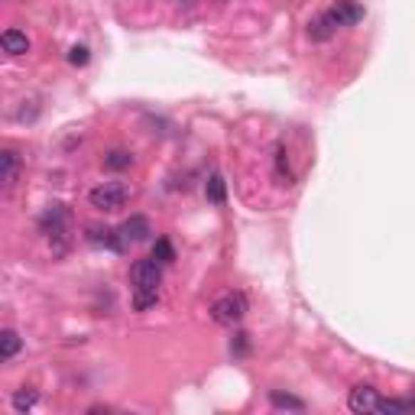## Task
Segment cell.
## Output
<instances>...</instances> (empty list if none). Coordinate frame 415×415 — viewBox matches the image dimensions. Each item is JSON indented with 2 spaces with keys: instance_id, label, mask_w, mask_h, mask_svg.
Instances as JSON below:
<instances>
[{
  "instance_id": "19",
  "label": "cell",
  "mask_w": 415,
  "mask_h": 415,
  "mask_svg": "<svg viewBox=\"0 0 415 415\" xmlns=\"http://www.w3.org/2000/svg\"><path fill=\"white\" fill-rule=\"evenodd\" d=\"M231 347H233V354H243V350H247V335H237V341H233Z\"/></svg>"
},
{
  "instance_id": "7",
  "label": "cell",
  "mask_w": 415,
  "mask_h": 415,
  "mask_svg": "<svg viewBox=\"0 0 415 415\" xmlns=\"http://www.w3.org/2000/svg\"><path fill=\"white\" fill-rule=\"evenodd\" d=\"M364 4L357 0H335V7H331V16H335L337 26H354V23L364 20Z\"/></svg>"
},
{
  "instance_id": "16",
  "label": "cell",
  "mask_w": 415,
  "mask_h": 415,
  "mask_svg": "<svg viewBox=\"0 0 415 415\" xmlns=\"http://www.w3.org/2000/svg\"><path fill=\"white\" fill-rule=\"evenodd\" d=\"M153 260H159L162 266H166V263H172V260H175V250H172V243H169L166 237H159V241L153 243Z\"/></svg>"
},
{
  "instance_id": "12",
  "label": "cell",
  "mask_w": 415,
  "mask_h": 415,
  "mask_svg": "<svg viewBox=\"0 0 415 415\" xmlns=\"http://www.w3.org/2000/svg\"><path fill=\"white\" fill-rule=\"evenodd\" d=\"M204 195L211 204H224L227 201V185H224V175L221 172H211L208 175V185H204Z\"/></svg>"
},
{
  "instance_id": "2",
  "label": "cell",
  "mask_w": 415,
  "mask_h": 415,
  "mask_svg": "<svg viewBox=\"0 0 415 415\" xmlns=\"http://www.w3.org/2000/svg\"><path fill=\"white\" fill-rule=\"evenodd\" d=\"M68 227H72V221H68L65 204L56 201L39 214V231H43V237L52 243V253L56 256H62L68 250Z\"/></svg>"
},
{
  "instance_id": "5",
  "label": "cell",
  "mask_w": 415,
  "mask_h": 415,
  "mask_svg": "<svg viewBox=\"0 0 415 415\" xmlns=\"http://www.w3.org/2000/svg\"><path fill=\"white\" fill-rule=\"evenodd\" d=\"M379 402H383V399H379L377 387H370V383H360V387H354V389H350V396H347L350 412H357V415H364V412H377Z\"/></svg>"
},
{
  "instance_id": "4",
  "label": "cell",
  "mask_w": 415,
  "mask_h": 415,
  "mask_svg": "<svg viewBox=\"0 0 415 415\" xmlns=\"http://www.w3.org/2000/svg\"><path fill=\"white\" fill-rule=\"evenodd\" d=\"M247 295L243 292H224L221 299L211 302V318L218 325H237V321L247 315Z\"/></svg>"
},
{
  "instance_id": "9",
  "label": "cell",
  "mask_w": 415,
  "mask_h": 415,
  "mask_svg": "<svg viewBox=\"0 0 415 415\" xmlns=\"http://www.w3.org/2000/svg\"><path fill=\"white\" fill-rule=\"evenodd\" d=\"M0 43H4V52H7V56H26L29 52V36L20 33V29H4Z\"/></svg>"
},
{
  "instance_id": "14",
  "label": "cell",
  "mask_w": 415,
  "mask_h": 415,
  "mask_svg": "<svg viewBox=\"0 0 415 415\" xmlns=\"http://www.w3.org/2000/svg\"><path fill=\"white\" fill-rule=\"evenodd\" d=\"M104 166L114 169V172H120V169H130L133 166V153H127V149H110V153L104 156Z\"/></svg>"
},
{
  "instance_id": "11",
  "label": "cell",
  "mask_w": 415,
  "mask_h": 415,
  "mask_svg": "<svg viewBox=\"0 0 415 415\" xmlns=\"http://www.w3.org/2000/svg\"><path fill=\"white\" fill-rule=\"evenodd\" d=\"M0 162H4V189H14L16 185V172H20V156L14 153V149H4L0 153Z\"/></svg>"
},
{
  "instance_id": "18",
  "label": "cell",
  "mask_w": 415,
  "mask_h": 415,
  "mask_svg": "<svg viewBox=\"0 0 415 415\" xmlns=\"http://www.w3.org/2000/svg\"><path fill=\"white\" fill-rule=\"evenodd\" d=\"M88 49L85 46H72V49H68V62H72V65H88Z\"/></svg>"
},
{
  "instance_id": "10",
  "label": "cell",
  "mask_w": 415,
  "mask_h": 415,
  "mask_svg": "<svg viewBox=\"0 0 415 415\" xmlns=\"http://www.w3.org/2000/svg\"><path fill=\"white\" fill-rule=\"evenodd\" d=\"M20 347H23V341H20V335H16L14 328L0 331V360H4V364H10V360L20 354Z\"/></svg>"
},
{
  "instance_id": "8",
  "label": "cell",
  "mask_w": 415,
  "mask_h": 415,
  "mask_svg": "<svg viewBox=\"0 0 415 415\" xmlns=\"http://www.w3.org/2000/svg\"><path fill=\"white\" fill-rule=\"evenodd\" d=\"M337 23H335V16H331V10H325V14L321 16H315L312 23H308V39H312V43H328L331 36H335L337 33Z\"/></svg>"
},
{
  "instance_id": "3",
  "label": "cell",
  "mask_w": 415,
  "mask_h": 415,
  "mask_svg": "<svg viewBox=\"0 0 415 415\" xmlns=\"http://www.w3.org/2000/svg\"><path fill=\"white\" fill-rule=\"evenodd\" d=\"M127 198H130V189H127L124 182H101L88 191V201H91V208H98V211H117V208L127 204Z\"/></svg>"
},
{
  "instance_id": "1",
  "label": "cell",
  "mask_w": 415,
  "mask_h": 415,
  "mask_svg": "<svg viewBox=\"0 0 415 415\" xmlns=\"http://www.w3.org/2000/svg\"><path fill=\"white\" fill-rule=\"evenodd\" d=\"M162 285V263L159 260H137L130 266V289H133V308L146 312L149 305H156Z\"/></svg>"
},
{
  "instance_id": "15",
  "label": "cell",
  "mask_w": 415,
  "mask_h": 415,
  "mask_svg": "<svg viewBox=\"0 0 415 415\" xmlns=\"http://www.w3.org/2000/svg\"><path fill=\"white\" fill-rule=\"evenodd\" d=\"M270 402L276 409H292V412H302V409H305V402L302 399H295V396H289V393H279V389H273L270 393Z\"/></svg>"
},
{
  "instance_id": "6",
  "label": "cell",
  "mask_w": 415,
  "mask_h": 415,
  "mask_svg": "<svg viewBox=\"0 0 415 415\" xmlns=\"http://www.w3.org/2000/svg\"><path fill=\"white\" fill-rule=\"evenodd\" d=\"M117 231H120L124 243H143V241H149V233H153V221L143 218V214H133V218H127Z\"/></svg>"
},
{
  "instance_id": "17",
  "label": "cell",
  "mask_w": 415,
  "mask_h": 415,
  "mask_svg": "<svg viewBox=\"0 0 415 415\" xmlns=\"http://www.w3.org/2000/svg\"><path fill=\"white\" fill-rule=\"evenodd\" d=\"M276 172H279V179H285V185L292 182V172H289V159H285V149L279 146L276 149Z\"/></svg>"
},
{
  "instance_id": "13",
  "label": "cell",
  "mask_w": 415,
  "mask_h": 415,
  "mask_svg": "<svg viewBox=\"0 0 415 415\" xmlns=\"http://www.w3.org/2000/svg\"><path fill=\"white\" fill-rule=\"evenodd\" d=\"M36 402H39V393L33 387H23V389H16L14 393V409L16 412H29V409H36Z\"/></svg>"
}]
</instances>
